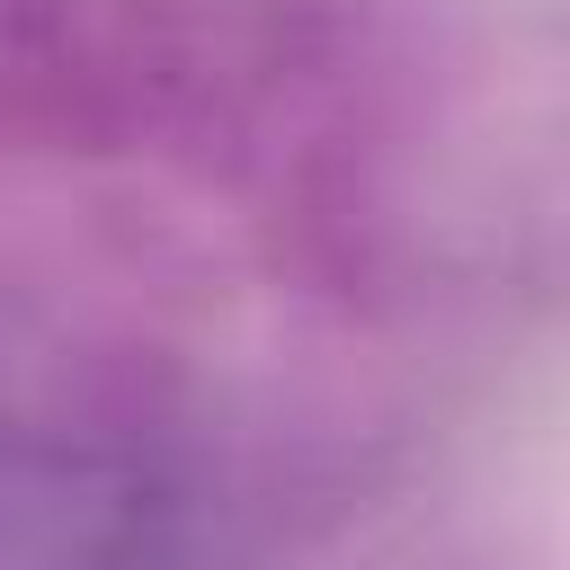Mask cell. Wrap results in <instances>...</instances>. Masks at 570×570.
<instances>
[{
  "label": "cell",
  "instance_id": "obj_1",
  "mask_svg": "<svg viewBox=\"0 0 570 570\" xmlns=\"http://www.w3.org/2000/svg\"><path fill=\"white\" fill-rule=\"evenodd\" d=\"M0 570H240L214 463L134 392L0 365Z\"/></svg>",
  "mask_w": 570,
  "mask_h": 570
}]
</instances>
